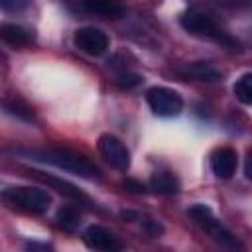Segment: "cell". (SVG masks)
<instances>
[{
    "instance_id": "obj_16",
    "label": "cell",
    "mask_w": 252,
    "mask_h": 252,
    "mask_svg": "<svg viewBox=\"0 0 252 252\" xmlns=\"http://www.w3.org/2000/svg\"><path fill=\"white\" fill-rule=\"evenodd\" d=\"M232 91L242 104H252V73H244L240 79H236Z\"/></svg>"
},
{
    "instance_id": "obj_21",
    "label": "cell",
    "mask_w": 252,
    "mask_h": 252,
    "mask_svg": "<svg viewBox=\"0 0 252 252\" xmlns=\"http://www.w3.org/2000/svg\"><path fill=\"white\" fill-rule=\"evenodd\" d=\"M244 173H246L248 179H252V152L248 154V158H246V161H244Z\"/></svg>"
},
{
    "instance_id": "obj_20",
    "label": "cell",
    "mask_w": 252,
    "mask_h": 252,
    "mask_svg": "<svg viewBox=\"0 0 252 252\" xmlns=\"http://www.w3.org/2000/svg\"><path fill=\"white\" fill-rule=\"evenodd\" d=\"M124 187H130V191H136V193H142V191H144V187H142L140 183L132 181V179H126V181H124Z\"/></svg>"
},
{
    "instance_id": "obj_13",
    "label": "cell",
    "mask_w": 252,
    "mask_h": 252,
    "mask_svg": "<svg viewBox=\"0 0 252 252\" xmlns=\"http://www.w3.org/2000/svg\"><path fill=\"white\" fill-rule=\"evenodd\" d=\"M150 187L156 191V193H161V195H173L179 191V181L173 173H167V171H158L152 175L150 179Z\"/></svg>"
},
{
    "instance_id": "obj_5",
    "label": "cell",
    "mask_w": 252,
    "mask_h": 252,
    "mask_svg": "<svg viewBox=\"0 0 252 252\" xmlns=\"http://www.w3.org/2000/svg\"><path fill=\"white\" fill-rule=\"evenodd\" d=\"M146 102L154 114L163 116V118L177 116L183 110L181 94L175 93L173 89H167V87H152L146 93Z\"/></svg>"
},
{
    "instance_id": "obj_1",
    "label": "cell",
    "mask_w": 252,
    "mask_h": 252,
    "mask_svg": "<svg viewBox=\"0 0 252 252\" xmlns=\"http://www.w3.org/2000/svg\"><path fill=\"white\" fill-rule=\"evenodd\" d=\"M16 154L24 156L28 159H33V161L55 165L63 171L75 173V175L85 177V179H98L100 177V171L94 163H91L87 158H83L81 154L67 150V148H33V150H18Z\"/></svg>"
},
{
    "instance_id": "obj_10",
    "label": "cell",
    "mask_w": 252,
    "mask_h": 252,
    "mask_svg": "<svg viewBox=\"0 0 252 252\" xmlns=\"http://www.w3.org/2000/svg\"><path fill=\"white\" fill-rule=\"evenodd\" d=\"M30 175H33L35 179H39L41 183H45L47 187L55 189L57 193H61V195H65V197H69V199H75V201H87L85 193L79 191L73 183H69V181H65V179H59V177L49 175V173H43V171H32V169H30Z\"/></svg>"
},
{
    "instance_id": "obj_4",
    "label": "cell",
    "mask_w": 252,
    "mask_h": 252,
    "mask_svg": "<svg viewBox=\"0 0 252 252\" xmlns=\"http://www.w3.org/2000/svg\"><path fill=\"white\" fill-rule=\"evenodd\" d=\"M4 199L30 213H45L51 205V197L35 187H8L4 191Z\"/></svg>"
},
{
    "instance_id": "obj_6",
    "label": "cell",
    "mask_w": 252,
    "mask_h": 252,
    "mask_svg": "<svg viewBox=\"0 0 252 252\" xmlns=\"http://www.w3.org/2000/svg\"><path fill=\"white\" fill-rule=\"evenodd\" d=\"M98 152L112 167H116V169H128L130 167V152L116 136L102 134L98 138Z\"/></svg>"
},
{
    "instance_id": "obj_14",
    "label": "cell",
    "mask_w": 252,
    "mask_h": 252,
    "mask_svg": "<svg viewBox=\"0 0 252 252\" xmlns=\"http://www.w3.org/2000/svg\"><path fill=\"white\" fill-rule=\"evenodd\" d=\"M83 4L91 14H98L106 18H116L122 14L120 0H83Z\"/></svg>"
},
{
    "instance_id": "obj_11",
    "label": "cell",
    "mask_w": 252,
    "mask_h": 252,
    "mask_svg": "<svg viewBox=\"0 0 252 252\" xmlns=\"http://www.w3.org/2000/svg\"><path fill=\"white\" fill-rule=\"evenodd\" d=\"M179 73H181L183 77H191V79H197V81H209V83H213V81H220V79H222V73H220L215 65L207 63V61L187 63L185 67L179 69Z\"/></svg>"
},
{
    "instance_id": "obj_9",
    "label": "cell",
    "mask_w": 252,
    "mask_h": 252,
    "mask_svg": "<svg viewBox=\"0 0 252 252\" xmlns=\"http://www.w3.org/2000/svg\"><path fill=\"white\" fill-rule=\"evenodd\" d=\"M83 240L89 248H94V250H118L120 248V242L116 240V236L98 224H91L85 230Z\"/></svg>"
},
{
    "instance_id": "obj_17",
    "label": "cell",
    "mask_w": 252,
    "mask_h": 252,
    "mask_svg": "<svg viewBox=\"0 0 252 252\" xmlns=\"http://www.w3.org/2000/svg\"><path fill=\"white\" fill-rule=\"evenodd\" d=\"M6 110H8L12 116L20 118V120L33 122V112H32V108H30L26 102H22L20 98H10V100H6Z\"/></svg>"
},
{
    "instance_id": "obj_18",
    "label": "cell",
    "mask_w": 252,
    "mask_h": 252,
    "mask_svg": "<svg viewBox=\"0 0 252 252\" xmlns=\"http://www.w3.org/2000/svg\"><path fill=\"white\" fill-rule=\"evenodd\" d=\"M116 83H118L120 87L130 89V87L140 85V83H142V77H140V75H134V73H122V75L116 77Z\"/></svg>"
},
{
    "instance_id": "obj_2",
    "label": "cell",
    "mask_w": 252,
    "mask_h": 252,
    "mask_svg": "<svg viewBox=\"0 0 252 252\" xmlns=\"http://www.w3.org/2000/svg\"><path fill=\"white\" fill-rule=\"evenodd\" d=\"M179 24L185 32L193 33V35H199V37H207V39H213V41H219V43H224V45H234L236 41L211 18L207 16L205 12H199V10H187L181 14L179 18Z\"/></svg>"
},
{
    "instance_id": "obj_15",
    "label": "cell",
    "mask_w": 252,
    "mask_h": 252,
    "mask_svg": "<svg viewBox=\"0 0 252 252\" xmlns=\"http://www.w3.org/2000/svg\"><path fill=\"white\" fill-rule=\"evenodd\" d=\"M79 219H81V215H79V211L75 209V207H61L59 211H57V215H55V222H57V226H61L63 230H73L77 224H79Z\"/></svg>"
},
{
    "instance_id": "obj_12",
    "label": "cell",
    "mask_w": 252,
    "mask_h": 252,
    "mask_svg": "<svg viewBox=\"0 0 252 252\" xmlns=\"http://www.w3.org/2000/svg\"><path fill=\"white\" fill-rule=\"evenodd\" d=\"M0 35L6 43H10L14 47H22V45H28L32 41V32L18 26V24H4L0 30Z\"/></svg>"
},
{
    "instance_id": "obj_8",
    "label": "cell",
    "mask_w": 252,
    "mask_h": 252,
    "mask_svg": "<svg viewBox=\"0 0 252 252\" xmlns=\"http://www.w3.org/2000/svg\"><path fill=\"white\" fill-rule=\"evenodd\" d=\"M211 169L219 179H230L236 171V152L228 146L217 148L211 154Z\"/></svg>"
},
{
    "instance_id": "obj_7",
    "label": "cell",
    "mask_w": 252,
    "mask_h": 252,
    "mask_svg": "<svg viewBox=\"0 0 252 252\" xmlns=\"http://www.w3.org/2000/svg\"><path fill=\"white\" fill-rule=\"evenodd\" d=\"M75 45L87 55H102L108 49V37L98 28H79L73 37Z\"/></svg>"
},
{
    "instance_id": "obj_3",
    "label": "cell",
    "mask_w": 252,
    "mask_h": 252,
    "mask_svg": "<svg viewBox=\"0 0 252 252\" xmlns=\"http://www.w3.org/2000/svg\"><path fill=\"white\" fill-rule=\"evenodd\" d=\"M189 217H191L203 230H207L217 242H220V244H224V246H232V248L240 246L238 240H236V236H234L226 226H222L220 220H217V217L213 215V211H211L207 205H203V203L193 205V207L189 209Z\"/></svg>"
},
{
    "instance_id": "obj_19",
    "label": "cell",
    "mask_w": 252,
    "mask_h": 252,
    "mask_svg": "<svg viewBox=\"0 0 252 252\" xmlns=\"http://www.w3.org/2000/svg\"><path fill=\"white\" fill-rule=\"evenodd\" d=\"M0 4L6 12H20L30 4V0H0Z\"/></svg>"
}]
</instances>
